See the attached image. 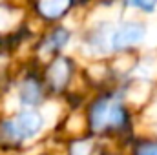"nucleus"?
<instances>
[{
    "label": "nucleus",
    "instance_id": "f257e3e1",
    "mask_svg": "<svg viewBox=\"0 0 157 155\" xmlns=\"http://www.w3.org/2000/svg\"><path fill=\"white\" fill-rule=\"evenodd\" d=\"M44 128V117L42 113L35 110H24L13 120H7L2 124L4 135L9 141H22V139H31L39 135Z\"/></svg>",
    "mask_w": 157,
    "mask_h": 155
},
{
    "label": "nucleus",
    "instance_id": "f03ea898",
    "mask_svg": "<svg viewBox=\"0 0 157 155\" xmlns=\"http://www.w3.org/2000/svg\"><path fill=\"white\" fill-rule=\"evenodd\" d=\"M146 37V28L139 22H126L122 26H119L117 29L112 33L110 37V46L112 49H124V47H130L137 42Z\"/></svg>",
    "mask_w": 157,
    "mask_h": 155
},
{
    "label": "nucleus",
    "instance_id": "7ed1b4c3",
    "mask_svg": "<svg viewBox=\"0 0 157 155\" xmlns=\"http://www.w3.org/2000/svg\"><path fill=\"white\" fill-rule=\"evenodd\" d=\"M18 99H20V104H22V106H28V108L37 106L40 100H42L40 84L35 82V80H31V78H28V80L22 84L20 91H18Z\"/></svg>",
    "mask_w": 157,
    "mask_h": 155
},
{
    "label": "nucleus",
    "instance_id": "20e7f679",
    "mask_svg": "<svg viewBox=\"0 0 157 155\" xmlns=\"http://www.w3.org/2000/svg\"><path fill=\"white\" fill-rule=\"evenodd\" d=\"M70 71H71V68H70V62L66 60V59H57L55 62H53V66L49 68V80H51V84L57 88V89H60L62 86H66V82L70 80Z\"/></svg>",
    "mask_w": 157,
    "mask_h": 155
},
{
    "label": "nucleus",
    "instance_id": "39448f33",
    "mask_svg": "<svg viewBox=\"0 0 157 155\" xmlns=\"http://www.w3.org/2000/svg\"><path fill=\"white\" fill-rule=\"evenodd\" d=\"M110 106L112 102L108 100H97L91 108V113H90V120H91V126L93 130H102L108 122H110Z\"/></svg>",
    "mask_w": 157,
    "mask_h": 155
},
{
    "label": "nucleus",
    "instance_id": "423d86ee",
    "mask_svg": "<svg viewBox=\"0 0 157 155\" xmlns=\"http://www.w3.org/2000/svg\"><path fill=\"white\" fill-rule=\"evenodd\" d=\"M70 6V0H40L39 9L46 18H59Z\"/></svg>",
    "mask_w": 157,
    "mask_h": 155
},
{
    "label": "nucleus",
    "instance_id": "0eeeda50",
    "mask_svg": "<svg viewBox=\"0 0 157 155\" xmlns=\"http://www.w3.org/2000/svg\"><path fill=\"white\" fill-rule=\"evenodd\" d=\"M68 40H70V33H68L66 29L59 28V29H55V31L48 37V40H46V47L51 49V51H57V49H62V47L68 44Z\"/></svg>",
    "mask_w": 157,
    "mask_h": 155
},
{
    "label": "nucleus",
    "instance_id": "6e6552de",
    "mask_svg": "<svg viewBox=\"0 0 157 155\" xmlns=\"http://www.w3.org/2000/svg\"><path fill=\"white\" fill-rule=\"evenodd\" d=\"M122 120H124V112H122V108L119 106L117 102H112V106H110V124L117 126Z\"/></svg>",
    "mask_w": 157,
    "mask_h": 155
},
{
    "label": "nucleus",
    "instance_id": "1a4fd4ad",
    "mask_svg": "<svg viewBox=\"0 0 157 155\" xmlns=\"http://www.w3.org/2000/svg\"><path fill=\"white\" fill-rule=\"evenodd\" d=\"M128 4L133 7H139L143 11H154L157 6V0H128Z\"/></svg>",
    "mask_w": 157,
    "mask_h": 155
},
{
    "label": "nucleus",
    "instance_id": "9d476101",
    "mask_svg": "<svg viewBox=\"0 0 157 155\" xmlns=\"http://www.w3.org/2000/svg\"><path fill=\"white\" fill-rule=\"evenodd\" d=\"M88 153H90V142L75 141L71 144V155H88Z\"/></svg>",
    "mask_w": 157,
    "mask_h": 155
},
{
    "label": "nucleus",
    "instance_id": "9b49d317",
    "mask_svg": "<svg viewBox=\"0 0 157 155\" xmlns=\"http://www.w3.org/2000/svg\"><path fill=\"white\" fill-rule=\"evenodd\" d=\"M139 155H157V144H144L139 148Z\"/></svg>",
    "mask_w": 157,
    "mask_h": 155
}]
</instances>
